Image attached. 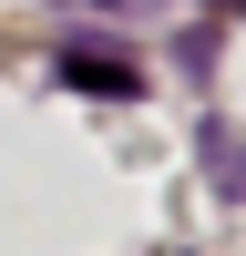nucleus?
Here are the masks:
<instances>
[{
  "label": "nucleus",
  "instance_id": "f257e3e1",
  "mask_svg": "<svg viewBox=\"0 0 246 256\" xmlns=\"http://www.w3.org/2000/svg\"><path fill=\"white\" fill-rule=\"evenodd\" d=\"M62 72H72L82 92H123V102L144 92V72H134V62H113V52H62Z\"/></svg>",
  "mask_w": 246,
  "mask_h": 256
},
{
  "label": "nucleus",
  "instance_id": "f03ea898",
  "mask_svg": "<svg viewBox=\"0 0 246 256\" xmlns=\"http://www.w3.org/2000/svg\"><path fill=\"white\" fill-rule=\"evenodd\" d=\"M216 174H226V195H246V144H226V134H216Z\"/></svg>",
  "mask_w": 246,
  "mask_h": 256
},
{
  "label": "nucleus",
  "instance_id": "7ed1b4c3",
  "mask_svg": "<svg viewBox=\"0 0 246 256\" xmlns=\"http://www.w3.org/2000/svg\"><path fill=\"white\" fill-rule=\"evenodd\" d=\"M216 10H246V0H216Z\"/></svg>",
  "mask_w": 246,
  "mask_h": 256
}]
</instances>
